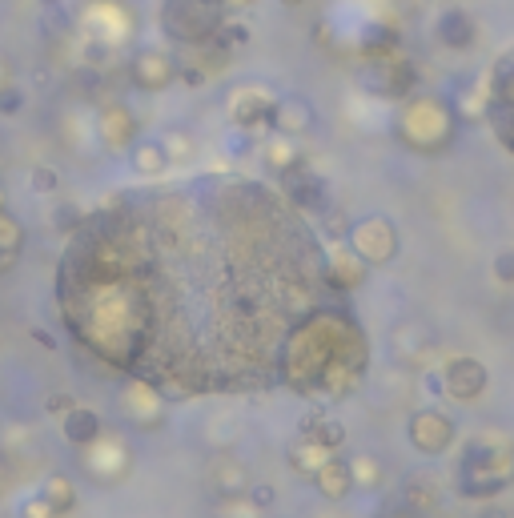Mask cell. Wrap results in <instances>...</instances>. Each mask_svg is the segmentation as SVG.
I'll return each instance as SVG.
<instances>
[{
	"instance_id": "6da1fadb",
	"label": "cell",
	"mask_w": 514,
	"mask_h": 518,
	"mask_svg": "<svg viewBox=\"0 0 514 518\" xmlns=\"http://www.w3.org/2000/svg\"><path fill=\"white\" fill-rule=\"evenodd\" d=\"M253 185L181 181L109 197L57 262V314L109 370L161 394L241 386V209Z\"/></svg>"
},
{
	"instance_id": "7a4b0ae2",
	"label": "cell",
	"mask_w": 514,
	"mask_h": 518,
	"mask_svg": "<svg viewBox=\"0 0 514 518\" xmlns=\"http://www.w3.org/2000/svg\"><path fill=\"white\" fill-rule=\"evenodd\" d=\"M221 25L217 0H161V29L177 45H213Z\"/></svg>"
},
{
	"instance_id": "3957f363",
	"label": "cell",
	"mask_w": 514,
	"mask_h": 518,
	"mask_svg": "<svg viewBox=\"0 0 514 518\" xmlns=\"http://www.w3.org/2000/svg\"><path fill=\"white\" fill-rule=\"evenodd\" d=\"M490 121L502 145L514 153V49H506L490 73Z\"/></svg>"
},
{
	"instance_id": "277c9868",
	"label": "cell",
	"mask_w": 514,
	"mask_h": 518,
	"mask_svg": "<svg viewBox=\"0 0 514 518\" xmlns=\"http://www.w3.org/2000/svg\"><path fill=\"white\" fill-rule=\"evenodd\" d=\"M350 245L366 266L390 262V257L398 253V229L386 217H362L358 225H350Z\"/></svg>"
},
{
	"instance_id": "5b68a950",
	"label": "cell",
	"mask_w": 514,
	"mask_h": 518,
	"mask_svg": "<svg viewBox=\"0 0 514 518\" xmlns=\"http://www.w3.org/2000/svg\"><path fill=\"white\" fill-rule=\"evenodd\" d=\"M442 378H446V390H450L458 402H474V398L482 394V386H486V370H482V362H474V358H450Z\"/></svg>"
},
{
	"instance_id": "8992f818",
	"label": "cell",
	"mask_w": 514,
	"mask_h": 518,
	"mask_svg": "<svg viewBox=\"0 0 514 518\" xmlns=\"http://www.w3.org/2000/svg\"><path fill=\"white\" fill-rule=\"evenodd\" d=\"M450 438H454V426H450L438 410H422V414L410 418V442H414L418 450L438 454V450L450 446Z\"/></svg>"
},
{
	"instance_id": "52a82bcc",
	"label": "cell",
	"mask_w": 514,
	"mask_h": 518,
	"mask_svg": "<svg viewBox=\"0 0 514 518\" xmlns=\"http://www.w3.org/2000/svg\"><path fill=\"white\" fill-rule=\"evenodd\" d=\"M362 282H366V262H362L358 253L342 249L338 257H330V262H326V286H330V290L350 294V290L362 286Z\"/></svg>"
},
{
	"instance_id": "ba28073f",
	"label": "cell",
	"mask_w": 514,
	"mask_h": 518,
	"mask_svg": "<svg viewBox=\"0 0 514 518\" xmlns=\"http://www.w3.org/2000/svg\"><path fill=\"white\" fill-rule=\"evenodd\" d=\"M173 77H177V65H173L169 53L149 49V53H141V57L133 61V81H137L141 89H165Z\"/></svg>"
},
{
	"instance_id": "9c48e42d",
	"label": "cell",
	"mask_w": 514,
	"mask_h": 518,
	"mask_svg": "<svg viewBox=\"0 0 514 518\" xmlns=\"http://www.w3.org/2000/svg\"><path fill=\"white\" fill-rule=\"evenodd\" d=\"M434 33H438V41H442L446 49H470L474 37H478V29H474V21H470L466 9H442Z\"/></svg>"
},
{
	"instance_id": "30bf717a",
	"label": "cell",
	"mask_w": 514,
	"mask_h": 518,
	"mask_svg": "<svg viewBox=\"0 0 514 518\" xmlns=\"http://www.w3.org/2000/svg\"><path fill=\"white\" fill-rule=\"evenodd\" d=\"M282 173H286V185H290V201H294V205H302V209H322V213H326V189H322V181H318L310 169L290 165V169H282Z\"/></svg>"
},
{
	"instance_id": "8fae6325",
	"label": "cell",
	"mask_w": 514,
	"mask_h": 518,
	"mask_svg": "<svg viewBox=\"0 0 514 518\" xmlns=\"http://www.w3.org/2000/svg\"><path fill=\"white\" fill-rule=\"evenodd\" d=\"M282 133H290V137H298V133H306L310 125H314V109L302 101V97H290V101H278L274 105V117H270Z\"/></svg>"
},
{
	"instance_id": "7c38bea8",
	"label": "cell",
	"mask_w": 514,
	"mask_h": 518,
	"mask_svg": "<svg viewBox=\"0 0 514 518\" xmlns=\"http://www.w3.org/2000/svg\"><path fill=\"white\" fill-rule=\"evenodd\" d=\"M65 438H69L73 446L97 442V438H101V418H97V410H89V406L69 410V414H65Z\"/></svg>"
},
{
	"instance_id": "4fadbf2b",
	"label": "cell",
	"mask_w": 514,
	"mask_h": 518,
	"mask_svg": "<svg viewBox=\"0 0 514 518\" xmlns=\"http://www.w3.org/2000/svg\"><path fill=\"white\" fill-rule=\"evenodd\" d=\"M314 482L322 486V494H326V498H346V494H350V486H354V466H350V462L330 458V462L314 474Z\"/></svg>"
},
{
	"instance_id": "5bb4252c",
	"label": "cell",
	"mask_w": 514,
	"mask_h": 518,
	"mask_svg": "<svg viewBox=\"0 0 514 518\" xmlns=\"http://www.w3.org/2000/svg\"><path fill=\"white\" fill-rule=\"evenodd\" d=\"M270 117H274V101H270L266 93H257V89H249V93H241V97H237L233 121H237L241 129H253L257 121H270Z\"/></svg>"
},
{
	"instance_id": "9a60e30c",
	"label": "cell",
	"mask_w": 514,
	"mask_h": 518,
	"mask_svg": "<svg viewBox=\"0 0 514 518\" xmlns=\"http://www.w3.org/2000/svg\"><path fill=\"white\" fill-rule=\"evenodd\" d=\"M290 462H294V470H298V474H310V478H314V474L330 462V450H326V446H318V442H310V438H302V442L290 450Z\"/></svg>"
},
{
	"instance_id": "2e32d148",
	"label": "cell",
	"mask_w": 514,
	"mask_h": 518,
	"mask_svg": "<svg viewBox=\"0 0 514 518\" xmlns=\"http://www.w3.org/2000/svg\"><path fill=\"white\" fill-rule=\"evenodd\" d=\"M45 502H49L53 510H69V506H73V486H69L65 478H53V482L45 486Z\"/></svg>"
},
{
	"instance_id": "e0dca14e",
	"label": "cell",
	"mask_w": 514,
	"mask_h": 518,
	"mask_svg": "<svg viewBox=\"0 0 514 518\" xmlns=\"http://www.w3.org/2000/svg\"><path fill=\"white\" fill-rule=\"evenodd\" d=\"M0 249H5V253L9 249H21V225L5 209H0Z\"/></svg>"
},
{
	"instance_id": "ac0fdd59",
	"label": "cell",
	"mask_w": 514,
	"mask_h": 518,
	"mask_svg": "<svg viewBox=\"0 0 514 518\" xmlns=\"http://www.w3.org/2000/svg\"><path fill=\"white\" fill-rule=\"evenodd\" d=\"M410 506H418V510H430L434 506V486L426 482V478H410Z\"/></svg>"
},
{
	"instance_id": "d6986e66",
	"label": "cell",
	"mask_w": 514,
	"mask_h": 518,
	"mask_svg": "<svg viewBox=\"0 0 514 518\" xmlns=\"http://www.w3.org/2000/svg\"><path fill=\"white\" fill-rule=\"evenodd\" d=\"M137 165H141L145 173H161V169H165V149H161V145H145V149L137 153Z\"/></svg>"
},
{
	"instance_id": "ffe728a7",
	"label": "cell",
	"mask_w": 514,
	"mask_h": 518,
	"mask_svg": "<svg viewBox=\"0 0 514 518\" xmlns=\"http://www.w3.org/2000/svg\"><path fill=\"white\" fill-rule=\"evenodd\" d=\"M494 278L506 282V286L514 282V249H502V253L494 257Z\"/></svg>"
},
{
	"instance_id": "44dd1931",
	"label": "cell",
	"mask_w": 514,
	"mask_h": 518,
	"mask_svg": "<svg viewBox=\"0 0 514 518\" xmlns=\"http://www.w3.org/2000/svg\"><path fill=\"white\" fill-rule=\"evenodd\" d=\"M249 502H253L257 510H270V506H274V486H270V482L249 486Z\"/></svg>"
},
{
	"instance_id": "7402d4cb",
	"label": "cell",
	"mask_w": 514,
	"mask_h": 518,
	"mask_svg": "<svg viewBox=\"0 0 514 518\" xmlns=\"http://www.w3.org/2000/svg\"><path fill=\"white\" fill-rule=\"evenodd\" d=\"M326 233H330V241H346V237H350L346 217H342V213H330V217H326Z\"/></svg>"
},
{
	"instance_id": "603a6c76",
	"label": "cell",
	"mask_w": 514,
	"mask_h": 518,
	"mask_svg": "<svg viewBox=\"0 0 514 518\" xmlns=\"http://www.w3.org/2000/svg\"><path fill=\"white\" fill-rule=\"evenodd\" d=\"M17 105H21V93H13V89H9L5 97H0V113H13Z\"/></svg>"
},
{
	"instance_id": "cb8c5ba5",
	"label": "cell",
	"mask_w": 514,
	"mask_h": 518,
	"mask_svg": "<svg viewBox=\"0 0 514 518\" xmlns=\"http://www.w3.org/2000/svg\"><path fill=\"white\" fill-rule=\"evenodd\" d=\"M181 81L185 85H205V69H181Z\"/></svg>"
},
{
	"instance_id": "d4e9b609",
	"label": "cell",
	"mask_w": 514,
	"mask_h": 518,
	"mask_svg": "<svg viewBox=\"0 0 514 518\" xmlns=\"http://www.w3.org/2000/svg\"><path fill=\"white\" fill-rule=\"evenodd\" d=\"M478 518H514V514H510L506 506H482V514H478Z\"/></svg>"
},
{
	"instance_id": "484cf974",
	"label": "cell",
	"mask_w": 514,
	"mask_h": 518,
	"mask_svg": "<svg viewBox=\"0 0 514 518\" xmlns=\"http://www.w3.org/2000/svg\"><path fill=\"white\" fill-rule=\"evenodd\" d=\"M53 185H57V177L49 169H37V189H53Z\"/></svg>"
},
{
	"instance_id": "4316f807",
	"label": "cell",
	"mask_w": 514,
	"mask_h": 518,
	"mask_svg": "<svg viewBox=\"0 0 514 518\" xmlns=\"http://www.w3.org/2000/svg\"><path fill=\"white\" fill-rule=\"evenodd\" d=\"M282 5H286V9H298V5H306V0H282Z\"/></svg>"
},
{
	"instance_id": "83f0119b",
	"label": "cell",
	"mask_w": 514,
	"mask_h": 518,
	"mask_svg": "<svg viewBox=\"0 0 514 518\" xmlns=\"http://www.w3.org/2000/svg\"><path fill=\"white\" fill-rule=\"evenodd\" d=\"M0 266H5V257H0Z\"/></svg>"
}]
</instances>
